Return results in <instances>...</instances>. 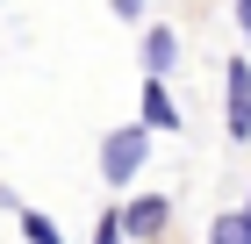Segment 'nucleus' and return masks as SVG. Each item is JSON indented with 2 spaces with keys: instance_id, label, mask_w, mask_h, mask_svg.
I'll return each mask as SVG.
<instances>
[{
  "instance_id": "6",
  "label": "nucleus",
  "mask_w": 251,
  "mask_h": 244,
  "mask_svg": "<svg viewBox=\"0 0 251 244\" xmlns=\"http://www.w3.org/2000/svg\"><path fill=\"white\" fill-rule=\"evenodd\" d=\"M15 223H22V244H65V230L43 208H29V201H15Z\"/></svg>"
},
{
  "instance_id": "3",
  "label": "nucleus",
  "mask_w": 251,
  "mask_h": 244,
  "mask_svg": "<svg viewBox=\"0 0 251 244\" xmlns=\"http://www.w3.org/2000/svg\"><path fill=\"white\" fill-rule=\"evenodd\" d=\"M223 79H230V136L244 144V136H251V65H244V57H230Z\"/></svg>"
},
{
  "instance_id": "9",
  "label": "nucleus",
  "mask_w": 251,
  "mask_h": 244,
  "mask_svg": "<svg viewBox=\"0 0 251 244\" xmlns=\"http://www.w3.org/2000/svg\"><path fill=\"white\" fill-rule=\"evenodd\" d=\"M115 7V22H144V0H108Z\"/></svg>"
},
{
  "instance_id": "5",
  "label": "nucleus",
  "mask_w": 251,
  "mask_h": 244,
  "mask_svg": "<svg viewBox=\"0 0 251 244\" xmlns=\"http://www.w3.org/2000/svg\"><path fill=\"white\" fill-rule=\"evenodd\" d=\"M173 65H179V36L165 29V22H158V29H144V72H158V79H165Z\"/></svg>"
},
{
  "instance_id": "1",
  "label": "nucleus",
  "mask_w": 251,
  "mask_h": 244,
  "mask_svg": "<svg viewBox=\"0 0 251 244\" xmlns=\"http://www.w3.org/2000/svg\"><path fill=\"white\" fill-rule=\"evenodd\" d=\"M144 158H151V130L144 122H122V130L100 136V180L108 187H129L136 172H144Z\"/></svg>"
},
{
  "instance_id": "11",
  "label": "nucleus",
  "mask_w": 251,
  "mask_h": 244,
  "mask_svg": "<svg viewBox=\"0 0 251 244\" xmlns=\"http://www.w3.org/2000/svg\"><path fill=\"white\" fill-rule=\"evenodd\" d=\"M244 216H251V194H244Z\"/></svg>"
},
{
  "instance_id": "10",
  "label": "nucleus",
  "mask_w": 251,
  "mask_h": 244,
  "mask_svg": "<svg viewBox=\"0 0 251 244\" xmlns=\"http://www.w3.org/2000/svg\"><path fill=\"white\" fill-rule=\"evenodd\" d=\"M237 29H244V36H251V0H237Z\"/></svg>"
},
{
  "instance_id": "7",
  "label": "nucleus",
  "mask_w": 251,
  "mask_h": 244,
  "mask_svg": "<svg viewBox=\"0 0 251 244\" xmlns=\"http://www.w3.org/2000/svg\"><path fill=\"white\" fill-rule=\"evenodd\" d=\"M208 244H251V216L244 208H223V216L208 223Z\"/></svg>"
},
{
  "instance_id": "2",
  "label": "nucleus",
  "mask_w": 251,
  "mask_h": 244,
  "mask_svg": "<svg viewBox=\"0 0 251 244\" xmlns=\"http://www.w3.org/2000/svg\"><path fill=\"white\" fill-rule=\"evenodd\" d=\"M165 223H173V201H165V194H136V201H122V237L151 244V237H165Z\"/></svg>"
},
{
  "instance_id": "4",
  "label": "nucleus",
  "mask_w": 251,
  "mask_h": 244,
  "mask_svg": "<svg viewBox=\"0 0 251 244\" xmlns=\"http://www.w3.org/2000/svg\"><path fill=\"white\" fill-rule=\"evenodd\" d=\"M136 122H144V130H179V101L173 94H165V79H158V72H144V115H136Z\"/></svg>"
},
{
  "instance_id": "8",
  "label": "nucleus",
  "mask_w": 251,
  "mask_h": 244,
  "mask_svg": "<svg viewBox=\"0 0 251 244\" xmlns=\"http://www.w3.org/2000/svg\"><path fill=\"white\" fill-rule=\"evenodd\" d=\"M94 244H129V237H122V208H100V223H94Z\"/></svg>"
}]
</instances>
